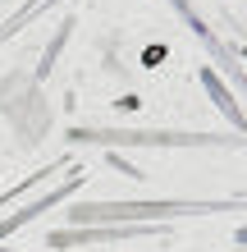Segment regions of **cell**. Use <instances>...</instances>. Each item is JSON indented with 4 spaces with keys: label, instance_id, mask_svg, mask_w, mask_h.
Returning <instances> with one entry per match:
<instances>
[{
    "label": "cell",
    "instance_id": "cell-6",
    "mask_svg": "<svg viewBox=\"0 0 247 252\" xmlns=\"http://www.w3.org/2000/svg\"><path fill=\"white\" fill-rule=\"evenodd\" d=\"M0 252H14V248H0Z\"/></svg>",
    "mask_w": 247,
    "mask_h": 252
},
{
    "label": "cell",
    "instance_id": "cell-4",
    "mask_svg": "<svg viewBox=\"0 0 247 252\" xmlns=\"http://www.w3.org/2000/svg\"><path fill=\"white\" fill-rule=\"evenodd\" d=\"M51 5H55V0H32L27 9H19V14H14V19L5 23V28H0V41H5V37H14V32H19V28L27 23V19H37V14H41V9H51Z\"/></svg>",
    "mask_w": 247,
    "mask_h": 252
},
{
    "label": "cell",
    "instance_id": "cell-5",
    "mask_svg": "<svg viewBox=\"0 0 247 252\" xmlns=\"http://www.w3.org/2000/svg\"><path fill=\"white\" fill-rule=\"evenodd\" d=\"M206 87H211V96H215V106H220V110L229 115V120H234V124L243 128V115H238V106H234V101H229V92L220 87V78H215V73H206Z\"/></svg>",
    "mask_w": 247,
    "mask_h": 252
},
{
    "label": "cell",
    "instance_id": "cell-3",
    "mask_svg": "<svg viewBox=\"0 0 247 252\" xmlns=\"http://www.w3.org/2000/svg\"><path fill=\"white\" fill-rule=\"evenodd\" d=\"M78 184H82V174H74V179H69L64 188H55V192H46V197H41V202H32V206H27V211H19V216H9V220H0V239H5V234H14L19 225H27V220H37L41 211H46V206H55L60 197H69V192H74Z\"/></svg>",
    "mask_w": 247,
    "mask_h": 252
},
{
    "label": "cell",
    "instance_id": "cell-1",
    "mask_svg": "<svg viewBox=\"0 0 247 252\" xmlns=\"http://www.w3.org/2000/svg\"><path fill=\"white\" fill-rule=\"evenodd\" d=\"M243 202H101V206H74L69 220L82 225H96V220H110V225H128V220H174V216H215V211H238Z\"/></svg>",
    "mask_w": 247,
    "mask_h": 252
},
{
    "label": "cell",
    "instance_id": "cell-2",
    "mask_svg": "<svg viewBox=\"0 0 247 252\" xmlns=\"http://www.w3.org/2000/svg\"><path fill=\"white\" fill-rule=\"evenodd\" d=\"M78 142H110V147H238L247 138H220V133H133V128H74Z\"/></svg>",
    "mask_w": 247,
    "mask_h": 252
}]
</instances>
